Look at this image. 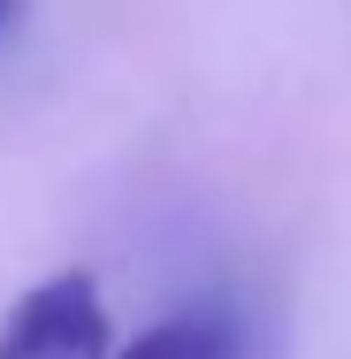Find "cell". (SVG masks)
I'll list each match as a JSON object with an SVG mask.
<instances>
[{"label":"cell","instance_id":"6da1fadb","mask_svg":"<svg viewBox=\"0 0 351 359\" xmlns=\"http://www.w3.org/2000/svg\"><path fill=\"white\" fill-rule=\"evenodd\" d=\"M107 337H115L107 298L84 268L31 283L0 313V359H115Z\"/></svg>","mask_w":351,"mask_h":359},{"label":"cell","instance_id":"7a4b0ae2","mask_svg":"<svg viewBox=\"0 0 351 359\" xmlns=\"http://www.w3.org/2000/svg\"><path fill=\"white\" fill-rule=\"evenodd\" d=\"M115 359H252V321L237 306H176L168 321H153L145 337H130Z\"/></svg>","mask_w":351,"mask_h":359},{"label":"cell","instance_id":"3957f363","mask_svg":"<svg viewBox=\"0 0 351 359\" xmlns=\"http://www.w3.org/2000/svg\"><path fill=\"white\" fill-rule=\"evenodd\" d=\"M8 15H15V0H0V31H8Z\"/></svg>","mask_w":351,"mask_h":359}]
</instances>
